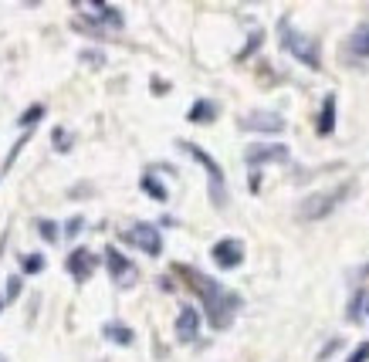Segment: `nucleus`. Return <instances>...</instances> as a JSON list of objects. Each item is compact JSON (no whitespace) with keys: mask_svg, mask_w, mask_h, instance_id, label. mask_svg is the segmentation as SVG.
Wrapping results in <instances>:
<instances>
[{"mask_svg":"<svg viewBox=\"0 0 369 362\" xmlns=\"http://www.w3.org/2000/svg\"><path fill=\"white\" fill-rule=\"evenodd\" d=\"M173 271L180 274V278H186V285L197 291V298H200V305H203V315H207V322H210L214 329H231L234 315H237L241 305H244L237 291L224 288L217 278L197 271V268H190V264H173Z\"/></svg>","mask_w":369,"mask_h":362,"instance_id":"1","label":"nucleus"},{"mask_svg":"<svg viewBox=\"0 0 369 362\" xmlns=\"http://www.w3.org/2000/svg\"><path fill=\"white\" fill-rule=\"evenodd\" d=\"M278 41H281V47H285L295 61H302L312 72H322V47H319V41L308 38V34H302V30H295V24L288 17L278 21Z\"/></svg>","mask_w":369,"mask_h":362,"instance_id":"2","label":"nucleus"},{"mask_svg":"<svg viewBox=\"0 0 369 362\" xmlns=\"http://www.w3.org/2000/svg\"><path fill=\"white\" fill-rule=\"evenodd\" d=\"M176 149H183L193 163H200L203 166L207 183H210V200H214V207H227V183H224V169H220V163H217L203 146L190 142V139H176Z\"/></svg>","mask_w":369,"mask_h":362,"instance_id":"3","label":"nucleus"},{"mask_svg":"<svg viewBox=\"0 0 369 362\" xmlns=\"http://www.w3.org/2000/svg\"><path fill=\"white\" fill-rule=\"evenodd\" d=\"M353 190H356V183L346 180V183H339V186H332V190H319V193L305 196V200L298 203V217H302V220H322V217H329L336 207H342V203L353 196Z\"/></svg>","mask_w":369,"mask_h":362,"instance_id":"4","label":"nucleus"},{"mask_svg":"<svg viewBox=\"0 0 369 362\" xmlns=\"http://www.w3.org/2000/svg\"><path fill=\"white\" fill-rule=\"evenodd\" d=\"M85 11H89V17H85V21H75V28L85 30V34H95V38H102L106 30H123V28H125L123 11H119V7H112V4L92 0Z\"/></svg>","mask_w":369,"mask_h":362,"instance_id":"5","label":"nucleus"},{"mask_svg":"<svg viewBox=\"0 0 369 362\" xmlns=\"http://www.w3.org/2000/svg\"><path fill=\"white\" fill-rule=\"evenodd\" d=\"M106 268H108V274H112V281L119 288H132L139 281V268H136V261H129V257L119 251V247H112L108 244L106 247Z\"/></svg>","mask_w":369,"mask_h":362,"instance_id":"6","label":"nucleus"},{"mask_svg":"<svg viewBox=\"0 0 369 362\" xmlns=\"http://www.w3.org/2000/svg\"><path fill=\"white\" fill-rule=\"evenodd\" d=\"M237 125L244 129V132H285L288 125H285V115L281 112H271V108H254V112H244Z\"/></svg>","mask_w":369,"mask_h":362,"instance_id":"7","label":"nucleus"},{"mask_svg":"<svg viewBox=\"0 0 369 362\" xmlns=\"http://www.w3.org/2000/svg\"><path fill=\"white\" fill-rule=\"evenodd\" d=\"M123 241L132 244V247H139L142 254H149V257L163 254V234H159L153 224H132L123 234Z\"/></svg>","mask_w":369,"mask_h":362,"instance_id":"8","label":"nucleus"},{"mask_svg":"<svg viewBox=\"0 0 369 362\" xmlns=\"http://www.w3.org/2000/svg\"><path fill=\"white\" fill-rule=\"evenodd\" d=\"M288 159H292V152L281 142H258V146H247L244 152V163L251 169L264 166V163H288Z\"/></svg>","mask_w":369,"mask_h":362,"instance_id":"9","label":"nucleus"},{"mask_svg":"<svg viewBox=\"0 0 369 362\" xmlns=\"http://www.w3.org/2000/svg\"><path fill=\"white\" fill-rule=\"evenodd\" d=\"M210 257L217 261V268L234 271V268H241V261H244V244L237 241V237H224V241H217L214 247H210Z\"/></svg>","mask_w":369,"mask_h":362,"instance_id":"10","label":"nucleus"},{"mask_svg":"<svg viewBox=\"0 0 369 362\" xmlns=\"http://www.w3.org/2000/svg\"><path fill=\"white\" fill-rule=\"evenodd\" d=\"M64 268L75 278V285H85L95 274V268H98V257H95L89 247H75V251L68 254V261H64Z\"/></svg>","mask_w":369,"mask_h":362,"instance_id":"11","label":"nucleus"},{"mask_svg":"<svg viewBox=\"0 0 369 362\" xmlns=\"http://www.w3.org/2000/svg\"><path fill=\"white\" fill-rule=\"evenodd\" d=\"M197 335H200V312L193 305H183L176 315V339L190 346V342H197Z\"/></svg>","mask_w":369,"mask_h":362,"instance_id":"12","label":"nucleus"},{"mask_svg":"<svg viewBox=\"0 0 369 362\" xmlns=\"http://www.w3.org/2000/svg\"><path fill=\"white\" fill-rule=\"evenodd\" d=\"M186 119L193 122V125H210V122L217 119V106L210 98H197V102L190 106V112H186Z\"/></svg>","mask_w":369,"mask_h":362,"instance_id":"13","label":"nucleus"},{"mask_svg":"<svg viewBox=\"0 0 369 362\" xmlns=\"http://www.w3.org/2000/svg\"><path fill=\"white\" fill-rule=\"evenodd\" d=\"M332 129H336V95H325L319 112V136H332Z\"/></svg>","mask_w":369,"mask_h":362,"instance_id":"14","label":"nucleus"},{"mask_svg":"<svg viewBox=\"0 0 369 362\" xmlns=\"http://www.w3.org/2000/svg\"><path fill=\"white\" fill-rule=\"evenodd\" d=\"M102 332H106V339L115 342V346H132V342H136V332H132L129 325H123V322H108Z\"/></svg>","mask_w":369,"mask_h":362,"instance_id":"15","label":"nucleus"},{"mask_svg":"<svg viewBox=\"0 0 369 362\" xmlns=\"http://www.w3.org/2000/svg\"><path fill=\"white\" fill-rule=\"evenodd\" d=\"M349 55L356 58H369V24H359L349 38Z\"/></svg>","mask_w":369,"mask_h":362,"instance_id":"16","label":"nucleus"},{"mask_svg":"<svg viewBox=\"0 0 369 362\" xmlns=\"http://www.w3.org/2000/svg\"><path fill=\"white\" fill-rule=\"evenodd\" d=\"M139 190H142L146 196H153L156 203H166V200H169V190H166V186H163L159 180H156L153 173H146V176L139 180Z\"/></svg>","mask_w":369,"mask_h":362,"instance_id":"17","label":"nucleus"},{"mask_svg":"<svg viewBox=\"0 0 369 362\" xmlns=\"http://www.w3.org/2000/svg\"><path fill=\"white\" fill-rule=\"evenodd\" d=\"M34 230H38L47 244H58V237H64L62 227L55 224V220H47V217H38V220H34Z\"/></svg>","mask_w":369,"mask_h":362,"instance_id":"18","label":"nucleus"},{"mask_svg":"<svg viewBox=\"0 0 369 362\" xmlns=\"http://www.w3.org/2000/svg\"><path fill=\"white\" fill-rule=\"evenodd\" d=\"M45 119V106H31V108H24L21 112V119H17V125L24 129V132H34V125Z\"/></svg>","mask_w":369,"mask_h":362,"instance_id":"19","label":"nucleus"},{"mask_svg":"<svg viewBox=\"0 0 369 362\" xmlns=\"http://www.w3.org/2000/svg\"><path fill=\"white\" fill-rule=\"evenodd\" d=\"M21 271L24 274H41L45 271V254H21Z\"/></svg>","mask_w":369,"mask_h":362,"instance_id":"20","label":"nucleus"},{"mask_svg":"<svg viewBox=\"0 0 369 362\" xmlns=\"http://www.w3.org/2000/svg\"><path fill=\"white\" fill-rule=\"evenodd\" d=\"M51 142H55V146H58V152H68V149H72V136H68V132H64L62 125H58V129H55V132H51Z\"/></svg>","mask_w":369,"mask_h":362,"instance_id":"21","label":"nucleus"},{"mask_svg":"<svg viewBox=\"0 0 369 362\" xmlns=\"http://www.w3.org/2000/svg\"><path fill=\"white\" fill-rule=\"evenodd\" d=\"M17 295H21V278H17V274H11V278H7V295H4V305L17 302Z\"/></svg>","mask_w":369,"mask_h":362,"instance_id":"22","label":"nucleus"},{"mask_svg":"<svg viewBox=\"0 0 369 362\" xmlns=\"http://www.w3.org/2000/svg\"><path fill=\"white\" fill-rule=\"evenodd\" d=\"M264 41V30H254V34H251V45L244 47V51H241V58H247V55H254V51H258V45H261Z\"/></svg>","mask_w":369,"mask_h":362,"instance_id":"23","label":"nucleus"},{"mask_svg":"<svg viewBox=\"0 0 369 362\" xmlns=\"http://www.w3.org/2000/svg\"><path fill=\"white\" fill-rule=\"evenodd\" d=\"M346 362H369V342H363L359 349H353V352H349V359H346Z\"/></svg>","mask_w":369,"mask_h":362,"instance_id":"24","label":"nucleus"},{"mask_svg":"<svg viewBox=\"0 0 369 362\" xmlns=\"http://www.w3.org/2000/svg\"><path fill=\"white\" fill-rule=\"evenodd\" d=\"M81 227H85V220H81V217H72V220L64 224V237H78V230H81Z\"/></svg>","mask_w":369,"mask_h":362,"instance_id":"25","label":"nucleus"},{"mask_svg":"<svg viewBox=\"0 0 369 362\" xmlns=\"http://www.w3.org/2000/svg\"><path fill=\"white\" fill-rule=\"evenodd\" d=\"M359 305H363V291H356V298H353V305H349V318H359Z\"/></svg>","mask_w":369,"mask_h":362,"instance_id":"26","label":"nucleus"},{"mask_svg":"<svg viewBox=\"0 0 369 362\" xmlns=\"http://www.w3.org/2000/svg\"><path fill=\"white\" fill-rule=\"evenodd\" d=\"M81 61H89V64H95V68H98V64H102V55H95V51H85V55H81Z\"/></svg>","mask_w":369,"mask_h":362,"instance_id":"27","label":"nucleus"},{"mask_svg":"<svg viewBox=\"0 0 369 362\" xmlns=\"http://www.w3.org/2000/svg\"><path fill=\"white\" fill-rule=\"evenodd\" d=\"M251 190H254V193H258V190H261V173H258V169H254V173H251Z\"/></svg>","mask_w":369,"mask_h":362,"instance_id":"28","label":"nucleus"},{"mask_svg":"<svg viewBox=\"0 0 369 362\" xmlns=\"http://www.w3.org/2000/svg\"><path fill=\"white\" fill-rule=\"evenodd\" d=\"M4 247H7V234H0V254H4Z\"/></svg>","mask_w":369,"mask_h":362,"instance_id":"29","label":"nucleus"},{"mask_svg":"<svg viewBox=\"0 0 369 362\" xmlns=\"http://www.w3.org/2000/svg\"><path fill=\"white\" fill-rule=\"evenodd\" d=\"M0 308H4V298H0Z\"/></svg>","mask_w":369,"mask_h":362,"instance_id":"30","label":"nucleus"},{"mask_svg":"<svg viewBox=\"0 0 369 362\" xmlns=\"http://www.w3.org/2000/svg\"><path fill=\"white\" fill-rule=\"evenodd\" d=\"M366 312H369V302H366Z\"/></svg>","mask_w":369,"mask_h":362,"instance_id":"31","label":"nucleus"},{"mask_svg":"<svg viewBox=\"0 0 369 362\" xmlns=\"http://www.w3.org/2000/svg\"><path fill=\"white\" fill-rule=\"evenodd\" d=\"M0 362H4V359H0Z\"/></svg>","mask_w":369,"mask_h":362,"instance_id":"32","label":"nucleus"}]
</instances>
